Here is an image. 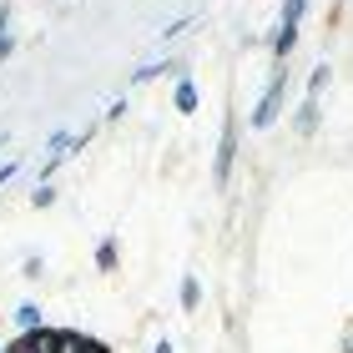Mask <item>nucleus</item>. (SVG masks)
I'll list each match as a JSON object with an SVG mask.
<instances>
[{
    "mask_svg": "<svg viewBox=\"0 0 353 353\" xmlns=\"http://www.w3.org/2000/svg\"><path fill=\"white\" fill-rule=\"evenodd\" d=\"M0 353H30V343H26V339H15V343H6V348H0Z\"/></svg>",
    "mask_w": 353,
    "mask_h": 353,
    "instance_id": "nucleus-15",
    "label": "nucleus"
},
{
    "mask_svg": "<svg viewBox=\"0 0 353 353\" xmlns=\"http://www.w3.org/2000/svg\"><path fill=\"white\" fill-rule=\"evenodd\" d=\"M323 86H328V61H318V66H313V76H308V96H313V101L323 96Z\"/></svg>",
    "mask_w": 353,
    "mask_h": 353,
    "instance_id": "nucleus-9",
    "label": "nucleus"
},
{
    "mask_svg": "<svg viewBox=\"0 0 353 353\" xmlns=\"http://www.w3.org/2000/svg\"><path fill=\"white\" fill-rule=\"evenodd\" d=\"M51 202H56V187L41 182V187H36V207H51Z\"/></svg>",
    "mask_w": 353,
    "mask_h": 353,
    "instance_id": "nucleus-13",
    "label": "nucleus"
},
{
    "mask_svg": "<svg viewBox=\"0 0 353 353\" xmlns=\"http://www.w3.org/2000/svg\"><path fill=\"white\" fill-rule=\"evenodd\" d=\"M298 132H303V137H313V132H318V101H313V96L298 106Z\"/></svg>",
    "mask_w": 353,
    "mask_h": 353,
    "instance_id": "nucleus-5",
    "label": "nucleus"
},
{
    "mask_svg": "<svg viewBox=\"0 0 353 353\" xmlns=\"http://www.w3.org/2000/svg\"><path fill=\"white\" fill-rule=\"evenodd\" d=\"M15 172H21V162H6V167H0V187H6L10 176H15Z\"/></svg>",
    "mask_w": 353,
    "mask_h": 353,
    "instance_id": "nucleus-14",
    "label": "nucleus"
},
{
    "mask_svg": "<svg viewBox=\"0 0 353 353\" xmlns=\"http://www.w3.org/2000/svg\"><path fill=\"white\" fill-rule=\"evenodd\" d=\"M152 76H182V66H176V61H152V66H141L132 81L141 86V81H152Z\"/></svg>",
    "mask_w": 353,
    "mask_h": 353,
    "instance_id": "nucleus-4",
    "label": "nucleus"
},
{
    "mask_svg": "<svg viewBox=\"0 0 353 353\" xmlns=\"http://www.w3.org/2000/svg\"><path fill=\"white\" fill-rule=\"evenodd\" d=\"M176 111H197V86L192 81H176Z\"/></svg>",
    "mask_w": 353,
    "mask_h": 353,
    "instance_id": "nucleus-8",
    "label": "nucleus"
},
{
    "mask_svg": "<svg viewBox=\"0 0 353 353\" xmlns=\"http://www.w3.org/2000/svg\"><path fill=\"white\" fill-rule=\"evenodd\" d=\"M232 157H237V126H228V132H222V147H217V167H212L217 187H228V176H232Z\"/></svg>",
    "mask_w": 353,
    "mask_h": 353,
    "instance_id": "nucleus-2",
    "label": "nucleus"
},
{
    "mask_svg": "<svg viewBox=\"0 0 353 353\" xmlns=\"http://www.w3.org/2000/svg\"><path fill=\"white\" fill-rule=\"evenodd\" d=\"M348 353H353V343H348Z\"/></svg>",
    "mask_w": 353,
    "mask_h": 353,
    "instance_id": "nucleus-17",
    "label": "nucleus"
},
{
    "mask_svg": "<svg viewBox=\"0 0 353 353\" xmlns=\"http://www.w3.org/2000/svg\"><path fill=\"white\" fill-rule=\"evenodd\" d=\"M283 91H288V76L278 66V71H272V81H268V91H263V101L252 106V126H272V117L283 111Z\"/></svg>",
    "mask_w": 353,
    "mask_h": 353,
    "instance_id": "nucleus-1",
    "label": "nucleus"
},
{
    "mask_svg": "<svg viewBox=\"0 0 353 353\" xmlns=\"http://www.w3.org/2000/svg\"><path fill=\"white\" fill-rule=\"evenodd\" d=\"M15 318H21V328H26V333H30V328H41V313H36V308H30V303H26V308H21V313H15Z\"/></svg>",
    "mask_w": 353,
    "mask_h": 353,
    "instance_id": "nucleus-12",
    "label": "nucleus"
},
{
    "mask_svg": "<svg viewBox=\"0 0 353 353\" xmlns=\"http://www.w3.org/2000/svg\"><path fill=\"white\" fill-rule=\"evenodd\" d=\"M197 303H202V283H197V278H192V272H187V278H182V308L192 313V308H197Z\"/></svg>",
    "mask_w": 353,
    "mask_h": 353,
    "instance_id": "nucleus-6",
    "label": "nucleus"
},
{
    "mask_svg": "<svg viewBox=\"0 0 353 353\" xmlns=\"http://www.w3.org/2000/svg\"><path fill=\"white\" fill-rule=\"evenodd\" d=\"M303 10H308V0H288V6H283V26H298Z\"/></svg>",
    "mask_w": 353,
    "mask_h": 353,
    "instance_id": "nucleus-11",
    "label": "nucleus"
},
{
    "mask_svg": "<svg viewBox=\"0 0 353 353\" xmlns=\"http://www.w3.org/2000/svg\"><path fill=\"white\" fill-rule=\"evenodd\" d=\"M15 51V41H10V10H0V61H6Z\"/></svg>",
    "mask_w": 353,
    "mask_h": 353,
    "instance_id": "nucleus-10",
    "label": "nucleus"
},
{
    "mask_svg": "<svg viewBox=\"0 0 353 353\" xmlns=\"http://www.w3.org/2000/svg\"><path fill=\"white\" fill-rule=\"evenodd\" d=\"M96 263H101V272H117V237H106V243L96 248Z\"/></svg>",
    "mask_w": 353,
    "mask_h": 353,
    "instance_id": "nucleus-7",
    "label": "nucleus"
},
{
    "mask_svg": "<svg viewBox=\"0 0 353 353\" xmlns=\"http://www.w3.org/2000/svg\"><path fill=\"white\" fill-rule=\"evenodd\" d=\"M293 46H298V26H278V36H272V61L283 66V61L293 56Z\"/></svg>",
    "mask_w": 353,
    "mask_h": 353,
    "instance_id": "nucleus-3",
    "label": "nucleus"
},
{
    "mask_svg": "<svg viewBox=\"0 0 353 353\" xmlns=\"http://www.w3.org/2000/svg\"><path fill=\"white\" fill-rule=\"evenodd\" d=\"M157 353H172V343H167V339H162V343H157Z\"/></svg>",
    "mask_w": 353,
    "mask_h": 353,
    "instance_id": "nucleus-16",
    "label": "nucleus"
}]
</instances>
